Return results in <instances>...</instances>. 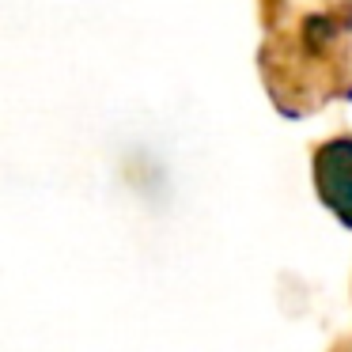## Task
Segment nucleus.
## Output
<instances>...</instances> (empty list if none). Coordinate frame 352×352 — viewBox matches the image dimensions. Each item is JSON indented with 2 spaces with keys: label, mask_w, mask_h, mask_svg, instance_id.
<instances>
[{
  "label": "nucleus",
  "mask_w": 352,
  "mask_h": 352,
  "mask_svg": "<svg viewBox=\"0 0 352 352\" xmlns=\"http://www.w3.org/2000/svg\"><path fill=\"white\" fill-rule=\"evenodd\" d=\"M314 182L329 212L352 228V140H329L314 155Z\"/></svg>",
  "instance_id": "nucleus-1"
}]
</instances>
